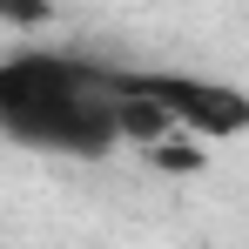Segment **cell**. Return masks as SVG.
Segmentation results:
<instances>
[{
    "mask_svg": "<svg viewBox=\"0 0 249 249\" xmlns=\"http://www.w3.org/2000/svg\"><path fill=\"white\" fill-rule=\"evenodd\" d=\"M122 61L94 54H61V47H27L0 61V128L20 148L41 155H74V162H108L122 142Z\"/></svg>",
    "mask_w": 249,
    "mask_h": 249,
    "instance_id": "obj_1",
    "label": "cell"
},
{
    "mask_svg": "<svg viewBox=\"0 0 249 249\" xmlns=\"http://www.w3.org/2000/svg\"><path fill=\"white\" fill-rule=\"evenodd\" d=\"M122 88L135 101L162 108L168 122L196 142H236L249 135V94L215 74H189V68H122Z\"/></svg>",
    "mask_w": 249,
    "mask_h": 249,
    "instance_id": "obj_2",
    "label": "cell"
}]
</instances>
